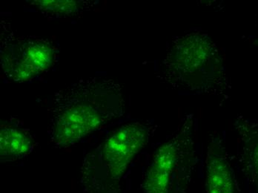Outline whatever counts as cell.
Masks as SVG:
<instances>
[{"instance_id": "cell-1", "label": "cell", "mask_w": 258, "mask_h": 193, "mask_svg": "<svg viewBox=\"0 0 258 193\" xmlns=\"http://www.w3.org/2000/svg\"><path fill=\"white\" fill-rule=\"evenodd\" d=\"M122 88L101 77L80 79L56 92L48 135L56 147H70L124 113Z\"/></svg>"}, {"instance_id": "cell-2", "label": "cell", "mask_w": 258, "mask_h": 193, "mask_svg": "<svg viewBox=\"0 0 258 193\" xmlns=\"http://www.w3.org/2000/svg\"><path fill=\"white\" fill-rule=\"evenodd\" d=\"M152 127L140 122L122 125L83 161V193H123L122 178L138 152L149 142Z\"/></svg>"}, {"instance_id": "cell-3", "label": "cell", "mask_w": 258, "mask_h": 193, "mask_svg": "<svg viewBox=\"0 0 258 193\" xmlns=\"http://www.w3.org/2000/svg\"><path fill=\"white\" fill-rule=\"evenodd\" d=\"M165 80L178 89L213 93L224 86V70L218 48L204 34L184 36L173 42L163 62Z\"/></svg>"}, {"instance_id": "cell-4", "label": "cell", "mask_w": 258, "mask_h": 193, "mask_svg": "<svg viewBox=\"0 0 258 193\" xmlns=\"http://www.w3.org/2000/svg\"><path fill=\"white\" fill-rule=\"evenodd\" d=\"M192 126V119L185 117L169 141L157 150L143 177V192H191L196 168Z\"/></svg>"}, {"instance_id": "cell-5", "label": "cell", "mask_w": 258, "mask_h": 193, "mask_svg": "<svg viewBox=\"0 0 258 193\" xmlns=\"http://www.w3.org/2000/svg\"><path fill=\"white\" fill-rule=\"evenodd\" d=\"M3 24L0 40L1 66L6 78L26 82L45 73L56 59V48L48 39L18 36Z\"/></svg>"}, {"instance_id": "cell-6", "label": "cell", "mask_w": 258, "mask_h": 193, "mask_svg": "<svg viewBox=\"0 0 258 193\" xmlns=\"http://www.w3.org/2000/svg\"><path fill=\"white\" fill-rule=\"evenodd\" d=\"M207 193H243L223 139L212 138L206 160Z\"/></svg>"}, {"instance_id": "cell-7", "label": "cell", "mask_w": 258, "mask_h": 193, "mask_svg": "<svg viewBox=\"0 0 258 193\" xmlns=\"http://www.w3.org/2000/svg\"><path fill=\"white\" fill-rule=\"evenodd\" d=\"M239 133V159L245 178L258 193V122L240 119L237 121Z\"/></svg>"}, {"instance_id": "cell-8", "label": "cell", "mask_w": 258, "mask_h": 193, "mask_svg": "<svg viewBox=\"0 0 258 193\" xmlns=\"http://www.w3.org/2000/svg\"><path fill=\"white\" fill-rule=\"evenodd\" d=\"M34 150V139L23 128L15 125H1L0 156L2 162L16 161L28 156Z\"/></svg>"}, {"instance_id": "cell-9", "label": "cell", "mask_w": 258, "mask_h": 193, "mask_svg": "<svg viewBox=\"0 0 258 193\" xmlns=\"http://www.w3.org/2000/svg\"><path fill=\"white\" fill-rule=\"evenodd\" d=\"M91 1H75V0H39L34 1L32 5L37 6L44 15L59 18L76 15L89 10L93 7Z\"/></svg>"}]
</instances>
